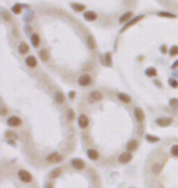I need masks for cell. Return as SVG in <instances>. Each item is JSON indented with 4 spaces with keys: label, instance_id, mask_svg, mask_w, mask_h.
<instances>
[{
    "label": "cell",
    "instance_id": "cell-1",
    "mask_svg": "<svg viewBox=\"0 0 178 188\" xmlns=\"http://www.w3.org/2000/svg\"><path fill=\"white\" fill-rule=\"evenodd\" d=\"M18 177H20L21 181L24 182V183H29V182L32 181V176L29 175V172H27L26 170H20V171H18Z\"/></svg>",
    "mask_w": 178,
    "mask_h": 188
},
{
    "label": "cell",
    "instance_id": "cell-2",
    "mask_svg": "<svg viewBox=\"0 0 178 188\" xmlns=\"http://www.w3.org/2000/svg\"><path fill=\"white\" fill-rule=\"evenodd\" d=\"M78 83H79L82 87H87V86H89V84L92 83V77L89 76V75H87V73H84V75H82V76L79 77Z\"/></svg>",
    "mask_w": 178,
    "mask_h": 188
},
{
    "label": "cell",
    "instance_id": "cell-3",
    "mask_svg": "<svg viewBox=\"0 0 178 188\" xmlns=\"http://www.w3.org/2000/svg\"><path fill=\"white\" fill-rule=\"evenodd\" d=\"M22 123V120L17 116H11L9 120H8V125L9 126H12V127H17Z\"/></svg>",
    "mask_w": 178,
    "mask_h": 188
},
{
    "label": "cell",
    "instance_id": "cell-4",
    "mask_svg": "<svg viewBox=\"0 0 178 188\" xmlns=\"http://www.w3.org/2000/svg\"><path fill=\"white\" fill-rule=\"evenodd\" d=\"M46 160H48L49 163H59V161L62 160V156L59 154V153H52V154H50V155L48 156Z\"/></svg>",
    "mask_w": 178,
    "mask_h": 188
},
{
    "label": "cell",
    "instance_id": "cell-5",
    "mask_svg": "<svg viewBox=\"0 0 178 188\" xmlns=\"http://www.w3.org/2000/svg\"><path fill=\"white\" fill-rule=\"evenodd\" d=\"M173 122V120L171 117H165V118H157L156 120V123L161 127H166V126H170V125Z\"/></svg>",
    "mask_w": 178,
    "mask_h": 188
},
{
    "label": "cell",
    "instance_id": "cell-6",
    "mask_svg": "<svg viewBox=\"0 0 178 188\" xmlns=\"http://www.w3.org/2000/svg\"><path fill=\"white\" fill-rule=\"evenodd\" d=\"M78 125H79V127H82V128H87L88 127V125H89V120H88V117L85 116V115H81L79 117H78Z\"/></svg>",
    "mask_w": 178,
    "mask_h": 188
},
{
    "label": "cell",
    "instance_id": "cell-7",
    "mask_svg": "<svg viewBox=\"0 0 178 188\" xmlns=\"http://www.w3.org/2000/svg\"><path fill=\"white\" fill-rule=\"evenodd\" d=\"M143 17H144V16H143V15H140V16H138V17H134V18H132V20H131V21H129L128 23H126V26H125V27H123V28L121 29V32H125V31H126L127 28H129V27H132L133 24L138 23V22H139V21H140V20L143 18Z\"/></svg>",
    "mask_w": 178,
    "mask_h": 188
},
{
    "label": "cell",
    "instance_id": "cell-8",
    "mask_svg": "<svg viewBox=\"0 0 178 188\" xmlns=\"http://www.w3.org/2000/svg\"><path fill=\"white\" fill-rule=\"evenodd\" d=\"M134 116H135L137 121H139V122H143L144 118H145V114H144V111L140 108H135L134 109Z\"/></svg>",
    "mask_w": 178,
    "mask_h": 188
},
{
    "label": "cell",
    "instance_id": "cell-9",
    "mask_svg": "<svg viewBox=\"0 0 178 188\" xmlns=\"http://www.w3.org/2000/svg\"><path fill=\"white\" fill-rule=\"evenodd\" d=\"M120 163H122V164H127V163H129L131 160H132V154L131 153H122L121 155H120Z\"/></svg>",
    "mask_w": 178,
    "mask_h": 188
},
{
    "label": "cell",
    "instance_id": "cell-10",
    "mask_svg": "<svg viewBox=\"0 0 178 188\" xmlns=\"http://www.w3.org/2000/svg\"><path fill=\"white\" fill-rule=\"evenodd\" d=\"M71 165H72L75 169H77V170H82V169H84V161H83L82 159H72Z\"/></svg>",
    "mask_w": 178,
    "mask_h": 188
},
{
    "label": "cell",
    "instance_id": "cell-11",
    "mask_svg": "<svg viewBox=\"0 0 178 188\" xmlns=\"http://www.w3.org/2000/svg\"><path fill=\"white\" fill-rule=\"evenodd\" d=\"M26 64H27V66H29V67H36L38 62H37V59H36L34 56L29 55V56L26 59Z\"/></svg>",
    "mask_w": 178,
    "mask_h": 188
},
{
    "label": "cell",
    "instance_id": "cell-12",
    "mask_svg": "<svg viewBox=\"0 0 178 188\" xmlns=\"http://www.w3.org/2000/svg\"><path fill=\"white\" fill-rule=\"evenodd\" d=\"M87 155H88V158L89 159H92V160H97L99 158V153L95 150V149H89L87 151Z\"/></svg>",
    "mask_w": 178,
    "mask_h": 188
},
{
    "label": "cell",
    "instance_id": "cell-13",
    "mask_svg": "<svg viewBox=\"0 0 178 188\" xmlns=\"http://www.w3.org/2000/svg\"><path fill=\"white\" fill-rule=\"evenodd\" d=\"M97 17H98V15H97L95 12H93V11H87V12L84 14V18H85L87 21H95Z\"/></svg>",
    "mask_w": 178,
    "mask_h": 188
},
{
    "label": "cell",
    "instance_id": "cell-14",
    "mask_svg": "<svg viewBox=\"0 0 178 188\" xmlns=\"http://www.w3.org/2000/svg\"><path fill=\"white\" fill-rule=\"evenodd\" d=\"M137 148H138V141L133 139L129 143H127V150L128 151H134V150H137Z\"/></svg>",
    "mask_w": 178,
    "mask_h": 188
},
{
    "label": "cell",
    "instance_id": "cell-15",
    "mask_svg": "<svg viewBox=\"0 0 178 188\" xmlns=\"http://www.w3.org/2000/svg\"><path fill=\"white\" fill-rule=\"evenodd\" d=\"M103 98V94L99 92V90H94L92 94H91V99L94 100V102H98V100H101Z\"/></svg>",
    "mask_w": 178,
    "mask_h": 188
},
{
    "label": "cell",
    "instance_id": "cell-16",
    "mask_svg": "<svg viewBox=\"0 0 178 188\" xmlns=\"http://www.w3.org/2000/svg\"><path fill=\"white\" fill-rule=\"evenodd\" d=\"M55 99H56V102H57L59 104H62V103L65 102V97H64V94H62L61 92H57V93L55 94Z\"/></svg>",
    "mask_w": 178,
    "mask_h": 188
},
{
    "label": "cell",
    "instance_id": "cell-17",
    "mask_svg": "<svg viewBox=\"0 0 178 188\" xmlns=\"http://www.w3.org/2000/svg\"><path fill=\"white\" fill-rule=\"evenodd\" d=\"M71 6H72V9H73L75 11H83V10L85 9V6H84L83 4H78V3H72Z\"/></svg>",
    "mask_w": 178,
    "mask_h": 188
},
{
    "label": "cell",
    "instance_id": "cell-18",
    "mask_svg": "<svg viewBox=\"0 0 178 188\" xmlns=\"http://www.w3.org/2000/svg\"><path fill=\"white\" fill-rule=\"evenodd\" d=\"M28 49H29V48H28V45H27L26 43H21L20 47H18V51H20L21 54H23V55L28 53Z\"/></svg>",
    "mask_w": 178,
    "mask_h": 188
},
{
    "label": "cell",
    "instance_id": "cell-19",
    "mask_svg": "<svg viewBox=\"0 0 178 188\" xmlns=\"http://www.w3.org/2000/svg\"><path fill=\"white\" fill-rule=\"evenodd\" d=\"M145 73L149 76V77H154V76L157 75V71H156V69H154V67H149V69L145 70Z\"/></svg>",
    "mask_w": 178,
    "mask_h": 188
},
{
    "label": "cell",
    "instance_id": "cell-20",
    "mask_svg": "<svg viewBox=\"0 0 178 188\" xmlns=\"http://www.w3.org/2000/svg\"><path fill=\"white\" fill-rule=\"evenodd\" d=\"M31 42H32L33 47H38V45H39V43H40L39 36H38V34H33V36L31 37Z\"/></svg>",
    "mask_w": 178,
    "mask_h": 188
},
{
    "label": "cell",
    "instance_id": "cell-21",
    "mask_svg": "<svg viewBox=\"0 0 178 188\" xmlns=\"http://www.w3.org/2000/svg\"><path fill=\"white\" fill-rule=\"evenodd\" d=\"M39 56H40V59H42L44 62H46V61L49 60V54H48V51H46L45 49L40 50V53H39Z\"/></svg>",
    "mask_w": 178,
    "mask_h": 188
},
{
    "label": "cell",
    "instance_id": "cell-22",
    "mask_svg": "<svg viewBox=\"0 0 178 188\" xmlns=\"http://www.w3.org/2000/svg\"><path fill=\"white\" fill-rule=\"evenodd\" d=\"M118 98H120V100H122V102H123V103H126V104L131 103V98H129L128 96H126V94H123V93L118 94Z\"/></svg>",
    "mask_w": 178,
    "mask_h": 188
},
{
    "label": "cell",
    "instance_id": "cell-23",
    "mask_svg": "<svg viewBox=\"0 0 178 188\" xmlns=\"http://www.w3.org/2000/svg\"><path fill=\"white\" fill-rule=\"evenodd\" d=\"M11 11H12L14 14H16V15H20L21 11H22V8H21L20 4H15V5L11 8Z\"/></svg>",
    "mask_w": 178,
    "mask_h": 188
},
{
    "label": "cell",
    "instance_id": "cell-24",
    "mask_svg": "<svg viewBox=\"0 0 178 188\" xmlns=\"http://www.w3.org/2000/svg\"><path fill=\"white\" fill-rule=\"evenodd\" d=\"M87 43H88V45H89V48H91V49H94L95 48V42H94V38L92 36H88Z\"/></svg>",
    "mask_w": 178,
    "mask_h": 188
},
{
    "label": "cell",
    "instance_id": "cell-25",
    "mask_svg": "<svg viewBox=\"0 0 178 188\" xmlns=\"http://www.w3.org/2000/svg\"><path fill=\"white\" fill-rule=\"evenodd\" d=\"M131 17H132V12H126L121 18H120V22L121 23H123V22H126V21H128V20H131Z\"/></svg>",
    "mask_w": 178,
    "mask_h": 188
},
{
    "label": "cell",
    "instance_id": "cell-26",
    "mask_svg": "<svg viewBox=\"0 0 178 188\" xmlns=\"http://www.w3.org/2000/svg\"><path fill=\"white\" fill-rule=\"evenodd\" d=\"M60 173H61V170H60V169H55V170H52V172L50 173V177H51V178H55V177H57V176H60Z\"/></svg>",
    "mask_w": 178,
    "mask_h": 188
},
{
    "label": "cell",
    "instance_id": "cell-27",
    "mask_svg": "<svg viewBox=\"0 0 178 188\" xmlns=\"http://www.w3.org/2000/svg\"><path fill=\"white\" fill-rule=\"evenodd\" d=\"M170 54H171V56L178 55V45H173V47L171 48V50H170Z\"/></svg>",
    "mask_w": 178,
    "mask_h": 188
},
{
    "label": "cell",
    "instance_id": "cell-28",
    "mask_svg": "<svg viewBox=\"0 0 178 188\" xmlns=\"http://www.w3.org/2000/svg\"><path fill=\"white\" fill-rule=\"evenodd\" d=\"M170 105H171V108L172 109H178V99H171L170 100Z\"/></svg>",
    "mask_w": 178,
    "mask_h": 188
},
{
    "label": "cell",
    "instance_id": "cell-29",
    "mask_svg": "<svg viewBox=\"0 0 178 188\" xmlns=\"http://www.w3.org/2000/svg\"><path fill=\"white\" fill-rule=\"evenodd\" d=\"M161 170H162V165H161V164H155V165L153 166V171L156 172V173H159Z\"/></svg>",
    "mask_w": 178,
    "mask_h": 188
},
{
    "label": "cell",
    "instance_id": "cell-30",
    "mask_svg": "<svg viewBox=\"0 0 178 188\" xmlns=\"http://www.w3.org/2000/svg\"><path fill=\"white\" fill-rule=\"evenodd\" d=\"M159 15L162 16V17H170V18H174L176 17V15L170 14V12H159Z\"/></svg>",
    "mask_w": 178,
    "mask_h": 188
},
{
    "label": "cell",
    "instance_id": "cell-31",
    "mask_svg": "<svg viewBox=\"0 0 178 188\" xmlns=\"http://www.w3.org/2000/svg\"><path fill=\"white\" fill-rule=\"evenodd\" d=\"M171 153L173 156H178V145H173L171 148Z\"/></svg>",
    "mask_w": 178,
    "mask_h": 188
},
{
    "label": "cell",
    "instance_id": "cell-32",
    "mask_svg": "<svg viewBox=\"0 0 178 188\" xmlns=\"http://www.w3.org/2000/svg\"><path fill=\"white\" fill-rule=\"evenodd\" d=\"M149 142H159L160 139L157 138V137H153V136H149V135H146V137H145Z\"/></svg>",
    "mask_w": 178,
    "mask_h": 188
},
{
    "label": "cell",
    "instance_id": "cell-33",
    "mask_svg": "<svg viewBox=\"0 0 178 188\" xmlns=\"http://www.w3.org/2000/svg\"><path fill=\"white\" fill-rule=\"evenodd\" d=\"M105 59H106V64H107V66H112V61H111V54H106Z\"/></svg>",
    "mask_w": 178,
    "mask_h": 188
},
{
    "label": "cell",
    "instance_id": "cell-34",
    "mask_svg": "<svg viewBox=\"0 0 178 188\" xmlns=\"http://www.w3.org/2000/svg\"><path fill=\"white\" fill-rule=\"evenodd\" d=\"M73 117H75V112H73L72 109H70V110L67 111V118L71 121V120H73Z\"/></svg>",
    "mask_w": 178,
    "mask_h": 188
},
{
    "label": "cell",
    "instance_id": "cell-35",
    "mask_svg": "<svg viewBox=\"0 0 178 188\" xmlns=\"http://www.w3.org/2000/svg\"><path fill=\"white\" fill-rule=\"evenodd\" d=\"M170 84L172 88H178V81H174V79H170Z\"/></svg>",
    "mask_w": 178,
    "mask_h": 188
},
{
    "label": "cell",
    "instance_id": "cell-36",
    "mask_svg": "<svg viewBox=\"0 0 178 188\" xmlns=\"http://www.w3.org/2000/svg\"><path fill=\"white\" fill-rule=\"evenodd\" d=\"M161 51H162L164 54H165V53H167V48H166L165 45H162V47H161Z\"/></svg>",
    "mask_w": 178,
    "mask_h": 188
},
{
    "label": "cell",
    "instance_id": "cell-37",
    "mask_svg": "<svg viewBox=\"0 0 178 188\" xmlns=\"http://www.w3.org/2000/svg\"><path fill=\"white\" fill-rule=\"evenodd\" d=\"M176 67H178V60H177V61L174 62V64L172 65V69H176Z\"/></svg>",
    "mask_w": 178,
    "mask_h": 188
},
{
    "label": "cell",
    "instance_id": "cell-38",
    "mask_svg": "<svg viewBox=\"0 0 178 188\" xmlns=\"http://www.w3.org/2000/svg\"><path fill=\"white\" fill-rule=\"evenodd\" d=\"M45 188H52V184H46V187Z\"/></svg>",
    "mask_w": 178,
    "mask_h": 188
},
{
    "label": "cell",
    "instance_id": "cell-39",
    "mask_svg": "<svg viewBox=\"0 0 178 188\" xmlns=\"http://www.w3.org/2000/svg\"><path fill=\"white\" fill-rule=\"evenodd\" d=\"M70 94H71V98H73V97H75V92H71Z\"/></svg>",
    "mask_w": 178,
    "mask_h": 188
}]
</instances>
